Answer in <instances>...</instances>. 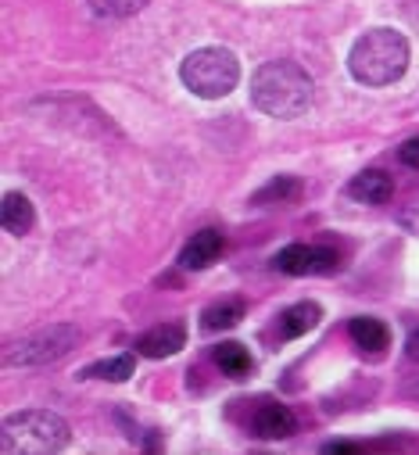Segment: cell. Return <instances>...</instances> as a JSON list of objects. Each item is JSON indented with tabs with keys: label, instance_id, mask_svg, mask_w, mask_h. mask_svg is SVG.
<instances>
[{
	"label": "cell",
	"instance_id": "obj_1",
	"mask_svg": "<svg viewBox=\"0 0 419 455\" xmlns=\"http://www.w3.org/2000/svg\"><path fill=\"white\" fill-rule=\"evenodd\" d=\"M251 100L273 119H297L312 104V76L297 61H265L251 76Z\"/></svg>",
	"mask_w": 419,
	"mask_h": 455
},
{
	"label": "cell",
	"instance_id": "obj_2",
	"mask_svg": "<svg viewBox=\"0 0 419 455\" xmlns=\"http://www.w3.org/2000/svg\"><path fill=\"white\" fill-rule=\"evenodd\" d=\"M348 68L366 86H387L408 68V40L394 29H369L355 40L348 54Z\"/></svg>",
	"mask_w": 419,
	"mask_h": 455
},
{
	"label": "cell",
	"instance_id": "obj_3",
	"mask_svg": "<svg viewBox=\"0 0 419 455\" xmlns=\"http://www.w3.org/2000/svg\"><path fill=\"white\" fill-rule=\"evenodd\" d=\"M72 430L68 423L58 416V412H47V409H26V412H15L4 419L0 427V448L8 455H47V451H61L68 444Z\"/></svg>",
	"mask_w": 419,
	"mask_h": 455
},
{
	"label": "cell",
	"instance_id": "obj_4",
	"mask_svg": "<svg viewBox=\"0 0 419 455\" xmlns=\"http://www.w3.org/2000/svg\"><path fill=\"white\" fill-rule=\"evenodd\" d=\"M179 76L190 93L216 100V97H226L241 83V61L226 47H201V51L186 54Z\"/></svg>",
	"mask_w": 419,
	"mask_h": 455
},
{
	"label": "cell",
	"instance_id": "obj_5",
	"mask_svg": "<svg viewBox=\"0 0 419 455\" xmlns=\"http://www.w3.org/2000/svg\"><path fill=\"white\" fill-rule=\"evenodd\" d=\"M75 345H79V326L54 323V326H43V330L15 340L4 352V363L8 366H47V363H58L61 355H68Z\"/></svg>",
	"mask_w": 419,
	"mask_h": 455
},
{
	"label": "cell",
	"instance_id": "obj_6",
	"mask_svg": "<svg viewBox=\"0 0 419 455\" xmlns=\"http://www.w3.org/2000/svg\"><path fill=\"white\" fill-rule=\"evenodd\" d=\"M341 266V255L334 248L320 244H290L273 259V269L287 276H308V273H334Z\"/></svg>",
	"mask_w": 419,
	"mask_h": 455
},
{
	"label": "cell",
	"instance_id": "obj_7",
	"mask_svg": "<svg viewBox=\"0 0 419 455\" xmlns=\"http://www.w3.org/2000/svg\"><path fill=\"white\" fill-rule=\"evenodd\" d=\"M186 345V326L183 323H162L137 337V352L147 359H169Z\"/></svg>",
	"mask_w": 419,
	"mask_h": 455
},
{
	"label": "cell",
	"instance_id": "obj_8",
	"mask_svg": "<svg viewBox=\"0 0 419 455\" xmlns=\"http://www.w3.org/2000/svg\"><path fill=\"white\" fill-rule=\"evenodd\" d=\"M251 430H255L258 437H265V441H283V437H290V434L297 430V419H294V412H290L287 405H280V402H262V405L251 412Z\"/></svg>",
	"mask_w": 419,
	"mask_h": 455
},
{
	"label": "cell",
	"instance_id": "obj_9",
	"mask_svg": "<svg viewBox=\"0 0 419 455\" xmlns=\"http://www.w3.org/2000/svg\"><path fill=\"white\" fill-rule=\"evenodd\" d=\"M223 248H226V237H223L219 230H201V234H194V237L186 241V248L179 251V266H183V269H208L212 262H219Z\"/></svg>",
	"mask_w": 419,
	"mask_h": 455
},
{
	"label": "cell",
	"instance_id": "obj_10",
	"mask_svg": "<svg viewBox=\"0 0 419 455\" xmlns=\"http://www.w3.org/2000/svg\"><path fill=\"white\" fill-rule=\"evenodd\" d=\"M348 194L362 204H387L394 194V180L383 169H366L348 183Z\"/></svg>",
	"mask_w": 419,
	"mask_h": 455
},
{
	"label": "cell",
	"instance_id": "obj_11",
	"mask_svg": "<svg viewBox=\"0 0 419 455\" xmlns=\"http://www.w3.org/2000/svg\"><path fill=\"white\" fill-rule=\"evenodd\" d=\"M0 222L12 237H26L36 222V212H33V201L26 194H4V204H0Z\"/></svg>",
	"mask_w": 419,
	"mask_h": 455
},
{
	"label": "cell",
	"instance_id": "obj_12",
	"mask_svg": "<svg viewBox=\"0 0 419 455\" xmlns=\"http://www.w3.org/2000/svg\"><path fill=\"white\" fill-rule=\"evenodd\" d=\"M320 315H323V308H320L316 301H297V305H290V308L280 315V337L294 340V337L308 333L312 326L320 323Z\"/></svg>",
	"mask_w": 419,
	"mask_h": 455
},
{
	"label": "cell",
	"instance_id": "obj_13",
	"mask_svg": "<svg viewBox=\"0 0 419 455\" xmlns=\"http://www.w3.org/2000/svg\"><path fill=\"white\" fill-rule=\"evenodd\" d=\"M352 340L362 348V352H383L387 345H391V330L380 323V319H373V315H359V319H352Z\"/></svg>",
	"mask_w": 419,
	"mask_h": 455
},
{
	"label": "cell",
	"instance_id": "obj_14",
	"mask_svg": "<svg viewBox=\"0 0 419 455\" xmlns=\"http://www.w3.org/2000/svg\"><path fill=\"white\" fill-rule=\"evenodd\" d=\"M244 319V301L241 298H226V301H216L208 305L204 315H201V326L204 330H230Z\"/></svg>",
	"mask_w": 419,
	"mask_h": 455
},
{
	"label": "cell",
	"instance_id": "obj_15",
	"mask_svg": "<svg viewBox=\"0 0 419 455\" xmlns=\"http://www.w3.org/2000/svg\"><path fill=\"white\" fill-rule=\"evenodd\" d=\"M216 366H219L226 377L244 380V377L251 373V355H248L244 345H237V340H226V345L216 348Z\"/></svg>",
	"mask_w": 419,
	"mask_h": 455
},
{
	"label": "cell",
	"instance_id": "obj_16",
	"mask_svg": "<svg viewBox=\"0 0 419 455\" xmlns=\"http://www.w3.org/2000/svg\"><path fill=\"white\" fill-rule=\"evenodd\" d=\"M301 197V180L294 176H276L273 183H265L251 201L255 204H294Z\"/></svg>",
	"mask_w": 419,
	"mask_h": 455
},
{
	"label": "cell",
	"instance_id": "obj_17",
	"mask_svg": "<svg viewBox=\"0 0 419 455\" xmlns=\"http://www.w3.org/2000/svg\"><path fill=\"white\" fill-rule=\"evenodd\" d=\"M133 370H137V355L126 352V355H119V359H104V363L86 366L83 377H93V380H130Z\"/></svg>",
	"mask_w": 419,
	"mask_h": 455
},
{
	"label": "cell",
	"instance_id": "obj_18",
	"mask_svg": "<svg viewBox=\"0 0 419 455\" xmlns=\"http://www.w3.org/2000/svg\"><path fill=\"white\" fill-rule=\"evenodd\" d=\"M100 19H130L147 8V0H86Z\"/></svg>",
	"mask_w": 419,
	"mask_h": 455
},
{
	"label": "cell",
	"instance_id": "obj_19",
	"mask_svg": "<svg viewBox=\"0 0 419 455\" xmlns=\"http://www.w3.org/2000/svg\"><path fill=\"white\" fill-rule=\"evenodd\" d=\"M398 158H401V165H408V169H415V172H419V137L405 140V144H401V151H398Z\"/></svg>",
	"mask_w": 419,
	"mask_h": 455
},
{
	"label": "cell",
	"instance_id": "obj_20",
	"mask_svg": "<svg viewBox=\"0 0 419 455\" xmlns=\"http://www.w3.org/2000/svg\"><path fill=\"white\" fill-rule=\"evenodd\" d=\"M327 451H330V455H348V451H359V444H348V441H334V444H327Z\"/></svg>",
	"mask_w": 419,
	"mask_h": 455
},
{
	"label": "cell",
	"instance_id": "obj_21",
	"mask_svg": "<svg viewBox=\"0 0 419 455\" xmlns=\"http://www.w3.org/2000/svg\"><path fill=\"white\" fill-rule=\"evenodd\" d=\"M408 359H415V363H419V330L408 337Z\"/></svg>",
	"mask_w": 419,
	"mask_h": 455
},
{
	"label": "cell",
	"instance_id": "obj_22",
	"mask_svg": "<svg viewBox=\"0 0 419 455\" xmlns=\"http://www.w3.org/2000/svg\"><path fill=\"white\" fill-rule=\"evenodd\" d=\"M408 395H412V398H419V380H412V384H408Z\"/></svg>",
	"mask_w": 419,
	"mask_h": 455
}]
</instances>
